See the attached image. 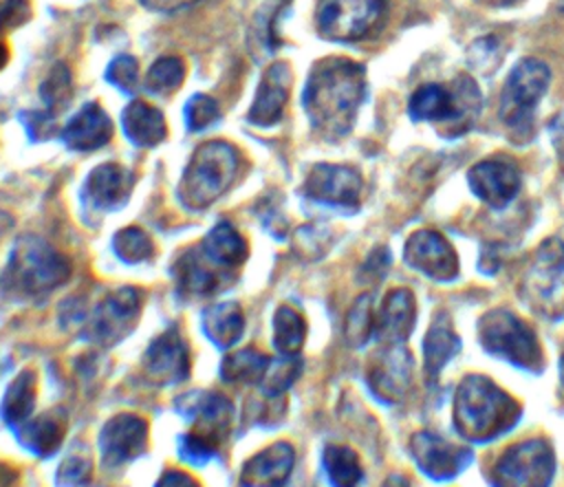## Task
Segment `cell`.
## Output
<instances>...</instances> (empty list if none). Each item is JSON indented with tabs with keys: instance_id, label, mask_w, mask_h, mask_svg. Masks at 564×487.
<instances>
[{
	"instance_id": "681fc988",
	"label": "cell",
	"mask_w": 564,
	"mask_h": 487,
	"mask_svg": "<svg viewBox=\"0 0 564 487\" xmlns=\"http://www.w3.org/2000/svg\"><path fill=\"white\" fill-rule=\"evenodd\" d=\"M478 2H485V4H496V7H507V4H513L516 0H478Z\"/></svg>"
},
{
	"instance_id": "7dc6e473",
	"label": "cell",
	"mask_w": 564,
	"mask_h": 487,
	"mask_svg": "<svg viewBox=\"0 0 564 487\" xmlns=\"http://www.w3.org/2000/svg\"><path fill=\"white\" fill-rule=\"evenodd\" d=\"M383 487H408V480L403 476H390Z\"/></svg>"
},
{
	"instance_id": "7a4b0ae2",
	"label": "cell",
	"mask_w": 564,
	"mask_h": 487,
	"mask_svg": "<svg viewBox=\"0 0 564 487\" xmlns=\"http://www.w3.org/2000/svg\"><path fill=\"white\" fill-rule=\"evenodd\" d=\"M520 405L491 379L469 375L460 381L454 399V425L460 436L485 443L516 425Z\"/></svg>"
},
{
	"instance_id": "30bf717a",
	"label": "cell",
	"mask_w": 564,
	"mask_h": 487,
	"mask_svg": "<svg viewBox=\"0 0 564 487\" xmlns=\"http://www.w3.org/2000/svg\"><path fill=\"white\" fill-rule=\"evenodd\" d=\"M361 190V174L350 165L317 163L304 181V194L311 201L341 209H357Z\"/></svg>"
},
{
	"instance_id": "7402d4cb",
	"label": "cell",
	"mask_w": 564,
	"mask_h": 487,
	"mask_svg": "<svg viewBox=\"0 0 564 487\" xmlns=\"http://www.w3.org/2000/svg\"><path fill=\"white\" fill-rule=\"evenodd\" d=\"M293 447L284 441H278L262 452L253 454L245 467L240 483L245 487H278L280 483L286 480L293 467Z\"/></svg>"
},
{
	"instance_id": "d590c367",
	"label": "cell",
	"mask_w": 564,
	"mask_h": 487,
	"mask_svg": "<svg viewBox=\"0 0 564 487\" xmlns=\"http://www.w3.org/2000/svg\"><path fill=\"white\" fill-rule=\"evenodd\" d=\"M375 333V315H372V297L361 295L355 300L346 315L344 335L350 346H364Z\"/></svg>"
},
{
	"instance_id": "f907efd6",
	"label": "cell",
	"mask_w": 564,
	"mask_h": 487,
	"mask_svg": "<svg viewBox=\"0 0 564 487\" xmlns=\"http://www.w3.org/2000/svg\"><path fill=\"white\" fill-rule=\"evenodd\" d=\"M560 375H562V383H564V350H562V359H560Z\"/></svg>"
},
{
	"instance_id": "ee69618b",
	"label": "cell",
	"mask_w": 564,
	"mask_h": 487,
	"mask_svg": "<svg viewBox=\"0 0 564 487\" xmlns=\"http://www.w3.org/2000/svg\"><path fill=\"white\" fill-rule=\"evenodd\" d=\"M145 9L150 11H159V13H172V11H181L185 7L196 4L198 0H139Z\"/></svg>"
},
{
	"instance_id": "60d3db41",
	"label": "cell",
	"mask_w": 564,
	"mask_h": 487,
	"mask_svg": "<svg viewBox=\"0 0 564 487\" xmlns=\"http://www.w3.org/2000/svg\"><path fill=\"white\" fill-rule=\"evenodd\" d=\"M93 472V463L84 454H70L62 465H59V483L64 487H82Z\"/></svg>"
},
{
	"instance_id": "83f0119b",
	"label": "cell",
	"mask_w": 564,
	"mask_h": 487,
	"mask_svg": "<svg viewBox=\"0 0 564 487\" xmlns=\"http://www.w3.org/2000/svg\"><path fill=\"white\" fill-rule=\"evenodd\" d=\"M64 430H66V416H64V410L57 408L33 421H26L20 430V441L33 454L48 456L59 447L64 439Z\"/></svg>"
},
{
	"instance_id": "cb8c5ba5",
	"label": "cell",
	"mask_w": 564,
	"mask_h": 487,
	"mask_svg": "<svg viewBox=\"0 0 564 487\" xmlns=\"http://www.w3.org/2000/svg\"><path fill=\"white\" fill-rule=\"evenodd\" d=\"M416 320L414 295L408 289H394L383 300L379 315L375 317V333L386 344L405 342Z\"/></svg>"
},
{
	"instance_id": "ba28073f",
	"label": "cell",
	"mask_w": 564,
	"mask_h": 487,
	"mask_svg": "<svg viewBox=\"0 0 564 487\" xmlns=\"http://www.w3.org/2000/svg\"><path fill=\"white\" fill-rule=\"evenodd\" d=\"M551 82L549 66L538 57H522L502 84L500 117L513 130L531 126L535 106L546 95Z\"/></svg>"
},
{
	"instance_id": "7c38bea8",
	"label": "cell",
	"mask_w": 564,
	"mask_h": 487,
	"mask_svg": "<svg viewBox=\"0 0 564 487\" xmlns=\"http://www.w3.org/2000/svg\"><path fill=\"white\" fill-rule=\"evenodd\" d=\"M403 258L410 267L434 280H452L458 273V256L454 247L432 229L414 231L403 247Z\"/></svg>"
},
{
	"instance_id": "277c9868",
	"label": "cell",
	"mask_w": 564,
	"mask_h": 487,
	"mask_svg": "<svg viewBox=\"0 0 564 487\" xmlns=\"http://www.w3.org/2000/svg\"><path fill=\"white\" fill-rule=\"evenodd\" d=\"M70 275V262L40 236H20L11 249L4 284L22 295L46 293L64 284Z\"/></svg>"
},
{
	"instance_id": "5b68a950",
	"label": "cell",
	"mask_w": 564,
	"mask_h": 487,
	"mask_svg": "<svg viewBox=\"0 0 564 487\" xmlns=\"http://www.w3.org/2000/svg\"><path fill=\"white\" fill-rule=\"evenodd\" d=\"M478 110L480 90L467 75H460L454 82V90L441 84H423L412 93L408 101V115L414 121L452 123L454 134L465 132L478 117Z\"/></svg>"
},
{
	"instance_id": "d6986e66",
	"label": "cell",
	"mask_w": 564,
	"mask_h": 487,
	"mask_svg": "<svg viewBox=\"0 0 564 487\" xmlns=\"http://www.w3.org/2000/svg\"><path fill=\"white\" fill-rule=\"evenodd\" d=\"M293 75H291V66L286 62H273L256 90V99L251 104L249 110V121L256 126H273L282 119L284 106L289 101V88H291Z\"/></svg>"
},
{
	"instance_id": "9a60e30c",
	"label": "cell",
	"mask_w": 564,
	"mask_h": 487,
	"mask_svg": "<svg viewBox=\"0 0 564 487\" xmlns=\"http://www.w3.org/2000/svg\"><path fill=\"white\" fill-rule=\"evenodd\" d=\"M412 456L421 472L434 480L454 478L471 461V452L449 443L434 432H416L410 441Z\"/></svg>"
},
{
	"instance_id": "bcb514c9",
	"label": "cell",
	"mask_w": 564,
	"mask_h": 487,
	"mask_svg": "<svg viewBox=\"0 0 564 487\" xmlns=\"http://www.w3.org/2000/svg\"><path fill=\"white\" fill-rule=\"evenodd\" d=\"M555 145H557V152H560V163H562V170H564V128L560 130V134H555Z\"/></svg>"
},
{
	"instance_id": "ab89813d",
	"label": "cell",
	"mask_w": 564,
	"mask_h": 487,
	"mask_svg": "<svg viewBox=\"0 0 564 487\" xmlns=\"http://www.w3.org/2000/svg\"><path fill=\"white\" fill-rule=\"evenodd\" d=\"M106 79L117 88L132 93L137 88V59L132 55H117L106 71Z\"/></svg>"
},
{
	"instance_id": "9c48e42d",
	"label": "cell",
	"mask_w": 564,
	"mask_h": 487,
	"mask_svg": "<svg viewBox=\"0 0 564 487\" xmlns=\"http://www.w3.org/2000/svg\"><path fill=\"white\" fill-rule=\"evenodd\" d=\"M553 450L544 439H527L511 445L491 469V487H549L553 476Z\"/></svg>"
},
{
	"instance_id": "4316f807",
	"label": "cell",
	"mask_w": 564,
	"mask_h": 487,
	"mask_svg": "<svg viewBox=\"0 0 564 487\" xmlns=\"http://www.w3.org/2000/svg\"><path fill=\"white\" fill-rule=\"evenodd\" d=\"M121 121H123L126 137L130 139V143L139 148H154L167 134L163 112L141 99H134L132 104H128Z\"/></svg>"
},
{
	"instance_id": "f6af8a7d",
	"label": "cell",
	"mask_w": 564,
	"mask_h": 487,
	"mask_svg": "<svg viewBox=\"0 0 564 487\" xmlns=\"http://www.w3.org/2000/svg\"><path fill=\"white\" fill-rule=\"evenodd\" d=\"M156 487H200V485L189 474L178 472V469H170L159 478Z\"/></svg>"
},
{
	"instance_id": "6da1fadb",
	"label": "cell",
	"mask_w": 564,
	"mask_h": 487,
	"mask_svg": "<svg viewBox=\"0 0 564 487\" xmlns=\"http://www.w3.org/2000/svg\"><path fill=\"white\" fill-rule=\"evenodd\" d=\"M364 97V66L346 57H326L311 68L302 101L313 130L333 141L350 132Z\"/></svg>"
},
{
	"instance_id": "8992f818",
	"label": "cell",
	"mask_w": 564,
	"mask_h": 487,
	"mask_svg": "<svg viewBox=\"0 0 564 487\" xmlns=\"http://www.w3.org/2000/svg\"><path fill=\"white\" fill-rule=\"evenodd\" d=\"M478 339L487 353L502 357L518 368H542V348L535 333L507 309H494L480 317Z\"/></svg>"
},
{
	"instance_id": "5bb4252c",
	"label": "cell",
	"mask_w": 564,
	"mask_h": 487,
	"mask_svg": "<svg viewBox=\"0 0 564 487\" xmlns=\"http://www.w3.org/2000/svg\"><path fill=\"white\" fill-rule=\"evenodd\" d=\"M143 370L154 383H178L189 372V348L178 328H167L143 353Z\"/></svg>"
},
{
	"instance_id": "ac0fdd59",
	"label": "cell",
	"mask_w": 564,
	"mask_h": 487,
	"mask_svg": "<svg viewBox=\"0 0 564 487\" xmlns=\"http://www.w3.org/2000/svg\"><path fill=\"white\" fill-rule=\"evenodd\" d=\"M178 408L187 419L194 421L189 432H196L218 445L223 443L234 416V405L227 397L218 392H192L183 394Z\"/></svg>"
},
{
	"instance_id": "e0dca14e",
	"label": "cell",
	"mask_w": 564,
	"mask_h": 487,
	"mask_svg": "<svg viewBox=\"0 0 564 487\" xmlns=\"http://www.w3.org/2000/svg\"><path fill=\"white\" fill-rule=\"evenodd\" d=\"M148 445V423L137 414L112 416L99 434V450L106 465H121L139 456Z\"/></svg>"
},
{
	"instance_id": "e575fe53",
	"label": "cell",
	"mask_w": 564,
	"mask_h": 487,
	"mask_svg": "<svg viewBox=\"0 0 564 487\" xmlns=\"http://www.w3.org/2000/svg\"><path fill=\"white\" fill-rule=\"evenodd\" d=\"M183 79H185V62L181 57L165 55L150 66L145 75V86L154 95H167V93H174L183 84Z\"/></svg>"
},
{
	"instance_id": "1f68e13d",
	"label": "cell",
	"mask_w": 564,
	"mask_h": 487,
	"mask_svg": "<svg viewBox=\"0 0 564 487\" xmlns=\"http://www.w3.org/2000/svg\"><path fill=\"white\" fill-rule=\"evenodd\" d=\"M306 337V322L293 306H278L273 315V344L282 355H297Z\"/></svg>"
},
{
	"instance_id": "484cf974",
	"label": "cell",
	"mask_w": 564,
	"mask_h": 487,
	"mask_svg": "<svg viewBox=\"0 0 564 487\" xmlns=\"http://www.w3.org/2000/svg\"><path fill=\"white\" fill-rule=\"evenodd\" d=\"M460 350V337L452 328L447 313H436L423 339V368L430 383L436 381L443 366Z\"/></svg>"
},
{
	"instance_id": "b9f144b4",
	"label": "cell",
	"mask_w": 564,
	"mask_h": 487,
	"mask_svg": "<svg viewBox=\"0 0 564 487\" xmlns=\"http://www.w3.org/2000/svg\"><path fill=\"white\" fill-rule=\"evenodd\" d=\"M31 15V7L26 0H4L0 4V33L20 26Z\"/></svg>"
},
{
	"instance_id": "8fae6325",
	"label": "cell",
	"mask_w": 564,
	"mask_h": 487,
	"mask_svg": "<svg viewBox=\"0 0 564 487\" xmlns=\"http://www.w3.org/2000/svg\"><path fill=\"white\" fill-rule=\"evenodd\" d=\"M141 311V293L137 289H119L108 293L93 313L88 337L101 346H112L123 339L132 328Z\"/></svg>"
},
{
	"instance_id": "816d5d0a",
	"label": "cell",
	"mask_w": 564,
	"mask_h": 487,
	"mask_svg": "<svg viewBox=\"0 0 564 487\" xmlns=\"http://www.w3.org/2000/svg\"><path fill=\"white\" fill-rule=\"evenodd\" d=\"M562 7H564V2H562Z\"/></svg>"
},
{
	"instance_id": "d4e9b609",
	"label": "cell",
	"mask_w": 564,
	"mask_h": 487,
	"mask_svg": "<svg viewBox=\"0 0 564 487\" xmlns=\"http://www.w3.org/2000/svg\"><path fill=\"white\" fill-rule=\"evenodd\" d=\"M200 253L220 271L234 275V271L245 262L249 247L231 223H218L198 245Z\"/></svg>"
},
{
	"instance_id": "2e32d148",
	"label": "cell",
	"mask_w": 564,
	"mask_h": 487,
	"mask_svg": "<svg viewBox=\"0 0 564 487\" xmlns=\"http://www.w3.org/2000/svg\"><path fill=\"white\" fill-rule=\"evenodd\" d=\"M467 181L471 192L491 207H505L507 203H511L522 183L516 163L502 156H491L476 163L467 172Z\"/></svg>"
},
{
	"instance_id": "7bdbcfd3",
	"label": "cell",
	"mask_w": 564,
	"mask_h": 487,
	"mask_svg": "<svg viewBox=\"0 0 564 487\" xmlns=\"http://www.w3.org/2000/svg\"><path fill=\"white\" fill-rule=\"evenodd\" d=\"M22 121L31 139H48L55 130V117L48 115L46 110L22 112Z\"/></svg>"
},
{
	"instance_id": "f1b7e54d",
	"label": "cell",
	"mask_w": 564,
	"mask_h": 487,
	"mask_svg": "<svg viewBox=\"0 0 564 487\" xmlns=\"http://www.w3.org/2000/svg\"><path fill=\"white\" fill-rule=\"evenodd\" d=\"M245 328V317L238 304L223 302L205 309L203 313V331L205 335L220 348L234 346Z\"/></svg>"
},
{
	"instance_id": "836d02e7",
	"label": "cell",
	"mask_w": 564,
	"mask_h": 487,
	"mask_svg": "<svg viewBox=\"0 0 564 487\" xmlns=\"http://www.w3.org/2000/svg\"><path fill=\"white\" fill-rule=\"evenodd\" d=\"M40 97H42L44 110L53 117L68 108V104L73 99V77H70V71L66 64L57 62L48 71V75L44 77V82L40 86Z\"/></svg>"
},
{
	"instance_id": "603a6c76",
	"label": "cell",
	"mask_w": 564,
	"mask_h": 487,
	"mask_svg": "<svg viewBox=\"0 0 564 487\" xmlns=\"http://www.w3.org/2000/svg\"><path fill=\"white\" fill-rule=\"evenodd\" d=\"M531 297L542 306L553 304L564 293V251L557 242H544L529 275Z\"/></svg>"
},
{
	"instance_id": "f35d334b",
	"label": "cell",
	"mask_w": 564,
	"mask_h": 487,
	"mask_svg": "<svg viewBox=\"0 0 564 487\" xmlns=\"http://www.w3.org/2000/svg\"><path fill=\"white\" fill-rule=\"evenodd\" d=\"M502 59V53H500V44L494 35H487V37H480L476 40L469 48H467V62L471 68L480 71V73H491Z\"/></svg>"
},
{
	"instance_id": "44dd1931",
	"label": "cell",
	"mask_w": 564,
	"mask_h": 487,
	"mask_svg": "<svg viewBox=\"0 0 564 487\" xmlns=\"http://www.w3.org/2000/svg\"><path fill=\"white\" fill-rule=\"evenodd\" d=\"M110 137H112V121L106 115V110L95 101L84 104L82 110L62 130V141L70 150H79V152L97 150L106 145Z\"/></svg>"
},
{
	"instance_id": "74e56055",
	"label": "cell",
	"mask_w": 564,
	"mask_h": 487,
	"mask_svg": "<svg viewBox=\"0 0 564 487\" xmlns=\"http://www.w3.org/2000/svg\"><path fill=\"white\" fill-rule=\"evenodd\" d=\"M183 115H185L187 128L192 132H196V130H203V128L212 126L220 117V106H218V101L214 97L200 93V95L189 97V101L185 104Z\"/></svg>"
},
{
	"instance_id": "d6a6232c",
	"label": "cell",
	"mask_w": 564,
	"mask_h": 487,
	"mask_svg": "<svg viewBox=\"0 0 564 487\" xmlns=\"http://www.w3.org/2000/svg\"><path fill=\"white\" fill-rule=\"evenodd\" d=\"M324 469L333 487H357L364 474L359 456L344 445H328L324 450Z\"/></svg>"
},
{
	"instance_id": "c3c4849f",
	"label": "cell",
	"mask_w": 564,
	"mask_h": 487,
	"mask_svg": "<svg viewBox=\"0 0 564 487\" xmlns=\"http://www.w3.org/2000/svg\"><path fill=\"white\" fill-rule=\"evenodd\" d=\"M7 59H9V48L0 42V68L7 64Z\"/></svg>"
},
{
	"instance_id": "8d00e7d4",
	"label": "cell",
	"mask_w": 564,
	"mask_h": 487,
	"mask_svg": "<svg viewBox=\"0 0 564 487\" xmlns=\"http://www.w3.org/2000/svg\"><path fill=\"white\" fill-rule=\"evenodd\" d=\"M112 247L117 256L126 262H141L154 253L150 236L139 227H123L115 234Z\"/></svg>"
},
{
	"instance_id": "4dcf8cb0",
	"label": "cell",
	"mask_w": 564,
	"mask_h": 487,
	"mask_svg": "<svg viewBox=\"0 0 564 487\" xmlns=\"http://www.w3.org/2000/svg\"><path fill=\"white\" fill-rule=\"evenodd\" d=\"M33 405H35V375L31 370H22L7 388V394L2 401V416L11 428H20L29 419Z\"/></svg>"
},
{
	"instance_id": "3957f363",
	"label": "cell",
	"mask_w": 564,
	"mask_h": 487,
	"mask_svg": "<svg viewBox=\"0 0 564 487\" xmlns=\"http://www.w3.org/2000/svg\"><path fill=\"white\" fill-rule=\"evenodd\" d=\"M238 150L227 141H207L192 154L181 185L178 198L189 209H205L220 198L238 176Z\"/></svg>"
},
{
	"instance_id": "ffe728a7",
	"label": "cell",
	"mask_w": 564,
	"mask_h": 487,
	"mask_svg": "<svg viewBox=\"0 0 564 487\" xmlns=\"http://www.w3.org/2000/svg\"><path fill=\"white\" fill-rule=\"evenodd\" d=\"M134 174L117 163L95 167L84 183V201L97 212H108L123 205L132 192Z\"/></svg>"
},
{
	"instance_id": "52a82bcc",
	"label": "cell",
	"mask_w": 564,
	"mask_h": 487,
	"mask_svg": "<svg viewBox=\"0 0 564 487\" xmlns=\"http://www.w3.org/2000/svg\"><path fill=\"white\" fill-rule=\"evenodd\" d=\"M388 11V0H319L315 26L324 40L355 42L375 33Z\"/></svg>"
},
{
	"instance_id": "4fadbf2b",
	"label": "cell",
	"mask_w": 564,
	"mask_h": 487,
	"mask_svg": "<svg viewBox=\"0 0 564 487\" xmlns=\"http://www.w3.org/2000/svg\"><path fill=\"white\" fill-rule=\"evenodd\" d=\"M412 381V357L403 342L386 344L381 348L370 368H368V386L383 401H399L405 397Z\"/></svg>"
},
{
	"instance_id": "f546056e",
	"label": "cell",
	"mask_w": 564,
	"mask_h": 487,
	"mask_svg": "<svg viewBox=\"0 0 564 487\" xmlns=\"http://www.w3.org/2000/svg\"><path fill=\"white\" fill-rule=\"evenodd\" d=\"M271 359L256 348H240L227 355L220 364V375L229 383H256L262 381Z\"/></svg>"
}]
</instances>
